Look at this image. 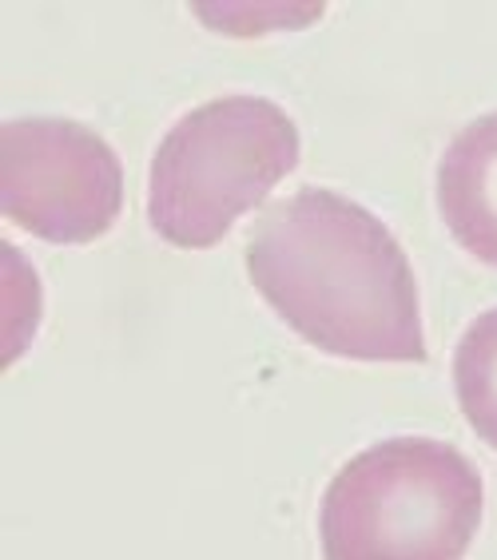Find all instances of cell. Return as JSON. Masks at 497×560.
Here are the masks:
<instances>
[{
  "mask_svg": "<svg viewBox=\"0 0 497 560\" xmlns=\"http://www.w3.org/2000/svg\"><path fill=\"white\" fill-rule=\"evenodd\" d=\"M251 287L314 350L350 362H426L418 282L374 211L326 187L270 203L247 238Z\"/></svg>",
  "mask_w": 497,
  "mask_h": 560,
  "instance_id": "6da1fadb",
  "label": "cell"
},
{
  "mask_svg": "<svg viewBox=\"0 0 497 560\" xmlns=\"http://www.w3.org/2000/svg\"><path fill=\"white\" fill-rule=\"evenodd\" d=\"M477 465L434 438L362 450L326 486L319 537L331 560H458L482 525Z\"/></svg>",
  "mask_w": 497,
  "mask_h": 560,
  "instance_id": "7a4b0ae2",
  "label": "cell"
},
{
  "mask_svg": "<svg viewBox=\"0 0 497 560\" xmlns=\"http://www.w3.org/2000/svg\"><path fill=\"white\" fill-rule=\"evenodd\" d=\"M294 119L263 96H223L187 112L152 155L148 219L180 250H207L299 167Z\"/></svg>",
  "mask_w": 497,
  "mask_h": 560,
  "instance_id": "3957f363",
  "label": "cell"
},
{
  "mask_svg": "<svg viewBox=\"0 0 497 560\" xmlns=\"http://www.w3.org/2000/svg\"><path fill=\"white\" fill-rule=\"evenodd\" d=\"M0 207L44 243H96L124 211L119 155L77 119H9L0 128Z\"/></svg>",
  "mask_w": 497,
  "mask_h": 560,
  "instance_id": "277c9868",
  "label": "cell"
},
{
  "mask_svg": "<svg viewBox=\"0 0 497 560\" xmlns=\"http://www.w3.org/2000/svg\"><path fill=\"white\" fill-rule=\"evenodd\" d=\"M438 211L458 247L497 267V112L450 140L438 163Z\"/></svg>",
  "mask_w": 497,
  "mask_h": 560,
  "instance_id": "5b68a950",
  "label": "cell"
},
{
  "mask_svg": "<svg viewBox=\"0 0 497 560\" xmlns=\"http://www.w3.org/2000/svg\"><path fill=\"white\" fill-rule=\"evenodd\" d=\"M454 394L470 430L497 450V306L465 326L454 350Z\"/></svg>",
  "mask_w": 497,
  "mask_h": 560,
  "instance_id": "8992f818",
  "label": "cell"
}]
</instances>
